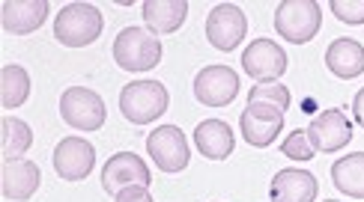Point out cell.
Wrapping results in <instances>:
<instances>
[{
  "label": "cell",
  "mask_w": 364,
  "mask_h": 202,
  "mask_svg": "<svg viewBox=\"0 0 364 202\" xmlns=\"http://www.w3.org/2000/svg\"><path fill=\"white\" fill-rule=\"evenodd\" d=\"M168 107H171V96L161 81H132L119 89V113L132 125H149V122L168 113Z\"/></svg>",
  "instance_id": "1"
},
{
  "label": "cell",
  "mask_w": 364,
  "mask_h": 202,
  "mask_svg": "<svg viewBox=\"0 0 364 202\" xmlns=\"http://www.w3.org/2000/svg\"><path fill=\"white\" fill-rule=\"evenodd\" d=\"M114 63L123 72H149L161 63V39L144 27H123L114 39Z\"/></svg>",
  "instance_id": "2"
},
{
  "label": "cell",
  "mask_w": 364,
  "mask_h": 202,
  "mask_svg": "<svg viewBox=\"0 0 364 202\" xmlns=\"http://www.w3.org/2000/svg\"><path fill=\"white\" fill-rule=\"evenodd\" d=\"M105 18L93 4H66L54 18V39L66 48H87L102 36Z\"/></svg>",
  "instance_id": "3"
},
{
  "label": "cell",
  "mask_w": 364,
  "mask_h": 202,
  "mask_svg": "<svg viewBox=\"0 0 364 202\" xmlns=\"http://www.w3.org/2000/svg\"><path fill=\"white\" fill-rule=\"evenodd\" d=\"M323 27V9L316 0H284L275 9V30L290 45L311 42Z\"/></svg>",
  "instance_id": "4"
},
{
  "label": "cell",
  "mask_w": 364,
  "mask_h": 202,
  "mask_svg": "<svg viewBox=\"0 0 364 202\" xmlns=\"http://www.w3.org/2000/svg\"><path fill=\"white\" fill-rule=\"evenodd\" d=\"M60 116L72 131H99L108 119V107L96 89L69 86L60 96Z\"/></svg>",
  "instance_id": "5"
},
{
  "label": "cell",
  "mask_w": 364,
  "mask_h": 202,
  "mask_svg": "<svg viewBox=\"0 0 364 202\" xmlns=\"http://www.w3.org/2000/svg\"><path fill=\"white\" fill-rule=\"evenodd\" d=\"M284 111L275 104L266 101H248V107L239 116V134L248 146L266 149L278 140V134L284 131Z\"/></svg>",
  "instance_id": "6"
},
{
  "label": "cell",
  "mask_w": 364,
  "mask_h": 202,
  "mask_svg": "<svg viewBox=\"0 0 364 202\" xmlns=\"http://www.w3.org/2000/svg\"><path fill=\"white\" fill-rule=\"evenodd\" d=\"M248 36V18L236 4H218L206 15V39L215 51L230 54Z\"/></svg>",
  "instance_id": "7"
},
{
  "label": "cell",
  "mask_w": 364,
  "mask_h": 202,
  "mask_svg": "<svg viewBox=\"0 0 364 202\" xmlns=\"http://www.w3.org/2000/svg\"><path fill=\"white\" fill-rule=\"evenodd\" d=\"M146 155L153 158V164L161 173H182L191 161L188 140L176 125H159L156 131H149L146 137Z\"/></svg>",
  "instance_id": "8"
},
{
  "label": "cell",
  "mask_w": 364,
  "mask_h": 202,
  "mask_svg": "<svg viewBox=\"0 0 364 202\" xmlns=\"http://www.w3.org/2000/svg\"><path fill=\"white\" fill-rule=\"evenodd\" d=\"M191 92L203 107H227L239 96V74L230 66H206L194 74Z\"/></svg>",
  "instance_id": "9"
},
{
  "label": "cell",
  "mask_w": 364,
  "mask_h": 202,
  "mask_svg": "<svg viewBox=\"0 0 364 202\" xmlns=\"http://www.w3.org/2000/svg\"><path fill=\"white\" fill-rule=\"evenodd\" d=\"M290 66V57L272 39H254L245 51H242V72L254 77L257 84L281 81V74Z\"/></svg>",
  "instance_id": "10"
},
{
  "label": "cell",
  "mask_w": 364,
  "mask_h": 202,
  "mask_svg": "<svg viewBox=\"0 0 364 202\" xmlns=\"http://www.w3.org/2000/svg\"><path fill=\"white\" fill-rule=\"evenodd\" d=\"M54 173L63 181H84L96 167V149L87 137H63L54 146Z\"/></svg>",
  "instance_id": "11"
},
{
  "label": "cell",
  "mask_w": 364,
  "mask_h": 202,
  "mask_svg": "<svg viewBox=\"0 0 364 202\" xmlns=\"http://www.w3.org/2000/svg\"><path fill=\"white\" fill-rule=\"evenodd\" d=\"M149 181H153L149 167L144 164L141 155H134V152H117L102 167V188H105V193H111V196H117L119 191H126V188H134V184L149 188Z\"/></svg>",
  "instance_id": "12"
},
{
  "label": "cell",
  "mask_w": 364,
  "mask_h": 202,
  "mask_svg": "<svg viewBox=\"0 0 364 202\" xmlns=\"http://www.w3.org/2000/svg\"><path fill=\"white\" fill-rule=\"evenodd\" d=\"M308 137L316 152H326V155H335L341 149H346L353 143V125L346 119L343 111L338 107H328L320 116L311 119V128H308Z\"/></svg>",
  "instance_id": "13"
},
{
  "label": "cell",
  "mask_w": 364,
  "mask_h": 202,
  "mask_svg": "<svg viewBox=\"0 0 364 202\" xmlns=\"http://www.w3.org/2000/svg\"><path fill=\"white\" fill-rule=\"evenodd\" d=\"M48 18V0H4L0 6V24L12 36H27Z\"/></svg>",
  "instance_id": "14"
},
{
  "label": "cell",
  "mask_w": 364,
  "mask_h": 202,
  "mask_svg": "<svg viewBox=\"0 0 364 202\" xmlns=\"http://www.w3.org/2000/svg\"><path fill=\"white\" fill-rule=\"evenodd\" d=\"M320 193V181L308 169H281L269 184L272 202H314Z\"/></svg>",
  "instance_id": "15"
},
{
  "label": "cell",
  "mask_w": 364,
  "mask_h": 202,
  "mask_svg": "<svg viewBox=\"0 0 364 202\" xmlns=\"http://www.w3.org/2000/svg\"><path fill=\"white\" fill-rule=\"evenodd\" d=\"M194 146L209 161H227L236 149V134L224 119H203L194 128Z\"/></svg>",
  "instance_id": "16"
},
{
  "label": "cell",
  "mask_w": 364,
  "mask_h": 202,
  "mask_svg": "<svg viewBox=\"0 0 364 202\" xmlns=\"http://www.w3.org/2000/svg\"><path fill=\"white\" fill-rule=\"evenodd\" d=\"M141 15L149 33L171 36L188 18V0H144Z\"/></svg>",
  "instance_id": "17"
},
{
  "label": "cell",
  "mask_w": 364,
  "mask_h": 202,
  "mask_svg": "<svg viewBox=\"0 0 364 202\" xmlns=\"http://www.w3.org/2000/svg\"><path fill=\"white\" fill-rule=\"evenodd\" d=\"M42 173L33 161L27 158H15V161H4V196L9 202H27L39 191Z\"/></svg>",
  "instance_id": "18"
},
{
  "label": "cell",
  "mask_w": 364,
  "mask_h": 202,
  "mask_svg": "<svg viewBox=\"0 0 364 202\" xmlns=\"http://www.w3.org/2000/svg\"><path fill=\"white\" fill-rule=\"evenodd\" d=\"M326 66L341 81H353L364 74V48L355 39H335L326 51Z\"/></svg>",
  "instance_id": "19"
},
{
  "label": "cell",
  "mask_w": 364,
  "mask_h": 202,
  "mask_svg": "<svg viewBox=\"0 0 364 202\" xmlns=\"http://www.w3.org/2000/svg\"><path fill=\"white\" fill-rule=\"evenodd\" d=\"M331 184L350 199H364V152L343 155L331 164Z\"/></svg>",
  "instance_id": "20"
},
{
  "label": "cell",
  "mask_w": 364,
  "mask_h": 202,
  "mask_svg": "<svg viewBox=\"0 0 364 202\" xmlns=\"http://www.w3.org/2000/svg\"><path fill=\"white\" fill-rule=\"evenodd\" d=\"M30 96V74L27 69L21 66H4V72H0V99H4V107L6 111H12V107H21Z\"/></svg>",
  "instance_id": "21"
},
{
  "label": "cell",
  "mask_w": 364,
  "mask_h": 202,
  "mask_svg": "<svg viewBox=\"0 0 364 202\" xmlns=\"http://www.w3.org/2000/svg\"><path fill=\"white\" fill-rule=\"evenodd\" d=\"M0 128H4V161L24 158L27 149L33 146V131H30L27 122L15 116H4Z\"/></svg>",
  "instance_id": "22"
},
{
  "label": "cell",
  "mask_w": 364,
  "mask_h": 202,
  "mask_svg": "<svg viewBox=\"0 0 364 202\" xmlns=\"http://www.w3.org/2000/svg\"><path fill=\"white\" fill-rule=\"evenodd\" d=\"M248 101H266V104H275L287 113L290 107V89L281 81H266V84H254L248 92Z\"/></svg>",
  "instance_id": "23"
},
{
  "label": "cell",
  "mask_w": 364,
  "mask_h": 202,
  "mask_svg": "<svg viewBox=\"0 0 364 202\" xmlns=\"http://www.w3.org/2000/svg\"><path fill=\"white\" fill-rule=\"evenodd\" d=\"M281 155H287V158H293V161H314L316 149H314L311 137H308V128H299L293 134H287V140L281 143Z\"/></svg>",
  "instance_id": "24"
},
{
  "label": "cell",
  "mask_w": 364,
  "mask_h": 202,
  "mask_svg": "<svg viewBox=\"0 0 364 202\" xmlns=\"http://www.w3.org/2000/svg\"><path fill=\"white\" fill-rule=\"evenodd\" d=\"M331 12L343 24H364V0H331Z\"/></svg>",
  "instance_id": "25"
},
{
  "label": "cell",
  "mask_w": 364,
  "mask_h": 202,
  "mask_svg": "<svg viewBox=\"0 0 364 202\" xmlns=\"http://www.w3.org/2000/svg\"><path fill=\"white\" fill-rule=\"evenodd\" d=\"M114 202H156V199L149 196V188H144V184H134V188L119 191L114 196Z\"/></svg>",
  "instance_id": "26"
},
{
  "label": "cell",
  "mask_w": 364,
  "mask_h": 202,
  "mask_svg": "<svg viewBox=\"0 0 364 202\" xmlns=\"http://www.w3.org/2000/svg\"><path fill=\"white\" fill-rule=\"evenodd\" d=\"M353 116L358 122V128H364V86L355 92V99H353Z\"/></svg>",
  "instance_id": "27"
},
{
  "label": "cell",
  "mask_w": 364,
  "mask_h": 202,
  "mask_svg": "<svg viewBox=\"0 0 364 202\" xmlns=\"http://www.w3.org/2000/svg\"><path fill=\"white\" fill-rule=\"evenodd\" d=\"M328 202H335V199H328Z\"/></svg>",
  "instance_id": "28"
}]
</instances>
